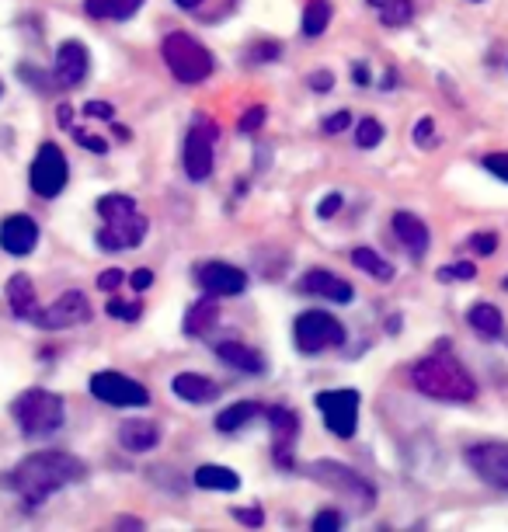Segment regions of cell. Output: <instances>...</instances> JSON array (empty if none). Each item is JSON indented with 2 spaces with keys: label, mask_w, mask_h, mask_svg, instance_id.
Returning a JSON list of instances; mask_svg holds the SVG:
<instances>
[{
  "label": "cell",
  "mask_w": 508,
  "mask_h": 532,
  "mask_svg": "<svg viewBox=\"0 0 508 532\" xmlns=\"http://www.w3.org/2000/svg\"><path fill=\"white\" fill-rule=\"evenodd\" d=\"M195 484L202 487V491H237L241 487V477H237V470H227V466H199L195 470Z\"/></svg>",
  "instance_id": "28"
},
{
  "label": "cell",
  "mask_w": 508,
  "mask_h": 532,
  "mask_svg": "<svg viewBox=\"0 0 508 532\" xmlns=\"http://www.w3.org/2000/svg\"><path fill=\"white\" fill-rule=\"evenodd\" d=\"M129 282H133L136 293H147V289L154 286V272H150V268H140V272L129 275Z\"/></svg>",
  "instance_id": "49"
},
{
  "label": "cell",
  "mask_w": 508,
  "mask_h": 532,
  "mask_svg": "<svg viewBox=\"0 0 508 532\" xmlns=\"http://www.w3.org/2000/svg\"><path fill=\"white\" fill-rule=\"evenodd\" d=\"M67 178H70V164H67V157H63V150L56 147V143H42L32 167H28L32 192L39 195V199H56V195L67 188Z\"/></svg>",
  "instance_id": "7"
},
{
  "label": "cell",
  "mask_w": 508,
  "mask_h": 532,
  "mask_svg": "<svg viewBox=\"0 0 508 532\" xmlns=\"http://www.w3.org/2000/svg\"><path fill=\"white\" fill-rule=\"evenodd\" d=\"M348 126H352V112H345V108H341V112H331L328 119H324V133L328 136L345 133Z\"/></svg>",
  "instance_id": "38"
},
{
  "label": "cell",
  "mask_w": 508,
  "mask_h": 532,
  "mask_svg": "<svg viewBox=\"0 0 508 532\" xmlns=\"http://www.w3.org/2000/svg\"><path fill=\"white\" fill-rule=\"evenodd\" d=\"M213 136L216 129L206 122V115H199L185 140V174L192 181H206L213 174Z\"/></svg>",
  "instance_id": "12"
},
{
  "label": "cell",
  "mask_w": 508,
  "mask_h": 532,
  "mask_svg": "<svg viewBox=\"0 0 508 532\" xmlns=\"http://www.w3.org/2000/svg\"><path fill=\"white\" fill-rule=\"evenodd\" d=\"M87 317H91V303H87V296L77 293V289H70V293L60 296V300H53L49 306H42V310H35L32 320L42 327V331H67V327L84 324Z\"/></svg>",
  "instance_id": "10"
},
{
  "label": "cell",
  "mask_w": 508,
  "mask_h": 532,
  "mask_svg": "<svg viewBox=\"0 0 508 532\" xmlns=\"http://www.w3.org/2000/svg\"><path fill=\"white\" fill-rule=\"evenodd\" d=\"M119 442H122V449H129V453H150V449L161 442V425H157V421H140V418L122 421Z\"/></svg>",
  "instance_id": "21"
},
{
  "label": "cell",
  "mask_w": 508,
  "mask_h": 532,
  "mask_svg": "<svg viewBox=\"0 0 508 532\" xmlns=\"http://www.w3.org/2000/svg\"><path fill=\"white\" fill-rule=\"evenodd\" d=\"M341 202H345V199H341L338 192L324 195V202H321V206H317V216H321V220H331V216H335L338 209H341Z\"/></svg>",
  "instance_id": "46"
},
{
  "label": "cell",
  "mask_w": 508,
  "mask_h": 532,
  "mask_svg": "<svg viewBox=\"0 0 508 532\" xmlns=\"http://www.w3.org/2000/svg\"><path fill=\"white\" fill-rule=\"evenodd\" d=\"M91 393L108 407H147L150 404V390L143 383L129 380L122 373H94L91 376Z\"/></svg>",
  "instance_id": "9"
},
{
  "label": "cell",
  "mask_w": 508,
  "mask_h": 532,
  "mask_svg": "<svg viewBox=\"0 0 508 532\" xmlns=\"http://www.w3.org/2000/svg\"><path fill=\"white\" fill-rule=\"evenodd\" d=\"M484 167H488L495 178L508 181V153H488V157H484Z\"/></svg>",
  "instance_id": "41"
},
{
  "label": "cell",
  "mask_w": 508,
  "mask_h": 532,
  "mask_svg": "<svg viewBox=\"0 0 508 532\" xmlns=\"http://www.w3.org/2000/svg\"><path fill=\"white\" fill-rule=\"evenodd\" d=\"M74 136H77V143H81L84 150H91V153H108V143L101 140V136H87V133H81V129H74Z\"/></svg>",
  "instance_id": "44"
},
{
  "label": "cell",
  "mask_w": 508,
  "mask_h": 532,
  "mask_svg": "<svg viewBox=\"0 0 508 532\" xmlns=\"http://www.w3.org/2000/svg\"><path fill=\"white\" fill-rule=\"evenodd\" d=\"M143 7V0H84V11L98 21H129Z\"/></svg>",
  "instance_id": "26"
},
{
  "label": "cell",
  "mask_w": 508,
  "mask_h": 532,
  "mask_svg": "<svg viewBox=\"0 0 508 532\" xmlns=\"http://www.w3.org/2000/svg\"><path fill=\"white\" fill-rule=\"evenodd\" d=\"M310 91H317V94H328L331 87H335V77L328 74V70H317V74H310Z\"/></svg>",
  "instance_id": "45"
},
{
  "label": "cell",
  "mask_w": 508,
  "mask_h": 532,
  "mask_svg": "<svg viewBox=\"0 0 508 532\" xmlns=\"http://www.w3.org/2000/svg\"><path fill=\"white\" fill-rule=\"evenodd\" d=\"M84 477H87V466L77 456L60 453V449H46V453L21 459L18 470L11 473V484L28 508H39L56 491H63L67 484H77Z\"/></svg>",
  "instance_id": "1"
},
{
  "label": "cell",
  "mask_w": 508,
  "mask_h": 532,
  "mask_svg": "<svg viewBox=\"0 0 508 532\" xmlns=\"http://www.w3.org/2000/svg\"><path fill=\"white\" fill-rule=\"evenodd\" d=\"M352 77H355V84H369V67H362V63H355Z\"/></svg>",
  "instance_id": "51"
},
{
  "label": "cell",
  "mask_w": 508,
  "mask_h": 532,
  "mask_svg": "<svg viewBox=\"0 0 508 532\" xmlns=\"http://www.w3.org/2000/svg\"><path fill=\"white\" fill-rule=\"evenodd\" d=\"M467 463L484 484L508 491V446L505 442H481L467 449Z\"/></svg>",
  "instance_id": "11"
},
{
  "label": "cell",
  "mask_w": 508,
  "mask_h": 532,
  "mask_svg": "<svg viewBox=\"0 0 508 532\" xmlns=\"http://www.w3.org/2000/svg\"><path fill=\"white\" fill-rule=\"evenodd\" d=\"M328 25H331V4L328 0H310L303 7V35L307 39H321L328 32Z\"/></svg>",
  "instance_id": "31"
},
{
  "label": "cell",
  "mask_w": 508,
  "mask_h": 532,
  "mask_svg": "<svg viewBox=\"0 0 508 532\" xmlns=\"http://www.w3.org/2000/svg\"><path fill=\"white\" fill-rule=\"evenodd\" d=\"M355 143H359L362 150H376L383 143V126L380 119H373V115H366V119H359V129H355Z\"/></svg>",
  "instance_id": "33"
},
{
  "label": "cell",
  "mask_w": 508,
  "mask_h": 532,
  "mask_svg": "<svg viewBox=\"0 0 508 532\" xmlns=\"http://www.w3.org/2000/svg\"><path fill=\"white\" fill-rule=\"evenodd\" d=\"M495 247H498V237L491 230L474 233V237H470V251H474L477 258H488V254H495Z\"/></svg>",
  "instance_id": "34"
},
{
  "label": "cell",
  "mask_w": 508,
  "mask_h": 532,
  "mask_svg": "<svg viewBox=\"0 0 508 532\" xmlns=\"http://www.w3.org/2000/svg\"><path fill=\"white\" fill-rule=\"evenodd\" d=\"M14 421L21 425V432L32 435V439H46L67 418V407H63V397L53 390H25L18 400H14Z\"/></svg>",
  "instance_id": "3"
},
{
  "label": "cell",
  "mask_w": 508,
  "mask_h": 532,
  "mask_svg": "<svg viewBox=\"0 0 508 532\" xmlns=\"http://www.w3.org/2000/svg\"><path fill=\"white\" fill-rule=\"evenodd\" d=\"M307 473H310V477H314L321 487L335 491L338 498L355 501L359 508H373V501H376L373 484H369L366 477H359V473H355L352 466L335 463V459H314V463L307 466Z\"/></svg>",
  "instance_id": "5"
},
{
  "label": "cell",
  "mask_w": 508,
  "mask_h": 532,
  "mask_svg": "<svg viewBox=\"0 0 508 532\" xmlns=\"http://www.w3.org/2000/svg\"><path fill=\"white\" fill-rule=\"evenodd\" d=\"M98 213H101V220H122V216L136 213V199L133 195H101Z\"/></svg>",
  "instance_id": "32"
},
{
  "label": "cell",
  "mask_w": 508,
  "mask_h": 532,
  "mask_svg": "<svg viewBox=\"0 0 508 532\" xmlns=\"http://www.w3.org/2000/svg\"><path fill=\"white\" fill-rule=\"evenodd\" d=\"M161 56L181 84H202V80L213 74V67H216L213 53H209L199 39H192L188 32H168L164 35Z\"/></svg>",
  "instance_id": "4"
},
{
  "label": "cell",
  "mask_w": 508,
  "mask_h": 532,
  "mask_svg": "<svg viewBox=\"0 0 508 532\" xmlns=\"http://www.w3.org/2000/svg\"><path fill=\"white\" fill-rule=\"evenodd\" d=\"M171 386H174V397H181L185 404H213L220 397V386L199 373H178Z\"/></svg>",
  "instance_id": "22"
},
{
  "label": "cell",
  "mask_w": 508,
  "mask_h": 532,
  "mask_svg": "<svg viewBox=\"0 0 508 532\" xmlns=\"http://www.w3.org/2000/svg\"><path fill=\"white\" fill-rule=\"evenodd\" d=\"M147 230V216H140V209H136L122 220H105V230H98V247L101 251H129V247L143 244Z\"/></svg>",
  "instance_id": "14"
},
{
  "label": "cell",
  "mask_w": 508,
  "mask_h": 532,
  "mask_svg": "<svg viewBox=\"0 0 508 532\" xmlns=\"http://www.w3.org/2000/svg\"><path fill=\"white\" fill-rule=\"evenodd\" d=\"M258 414H261V407L254 404V400H241V404H230L216 414V428H220L223 435H230V432H237V428L248 425V421L258 418Z\"/></svg>",
  "instance_id": "29"
},
{
  "label": "cell",
  "mask_w": 508,
  "mask_h": 532,
  "mask_svg": "<svg viewBox=\"0 0 508 532\" xmlns=\"http://www.w3.org/2000/svg\"><path fill=\"white\" fill-rule=\"evenodd\" d=\"M390 230H394V237L401 240L404 251H408L411 258H422V254H428L432 233H428L425 220H418L415 213H394L390 216Z\"/></svg>",
  "instance_id": "19"
},
{
  "label": "cell",
  "mask_w": 508,
  "mask_h": 532,
  "mask_svg": "<svg viewBox=\"0 0 508 532\" xmlns=\"http://www.w3.org/2000/svg\"><path fill=\"white\" fill-rule=\"evenodd\" d=\"M84 115H87V119H105V122H115V108L108 105V101H87V105H84Z\"/></svg>",
  "instance_id": "40"
},
{
  "label": "cell",
  "mask_w": 508,
  "mask_h": 532,
  "mask_svg": "<svg viewBox=\"0 0 508 532\" xmlns=\"http://www.w3.org/2000/svg\"><path fill=\"white\" fill-rule=\"evenodd\" d=\"M415 143H418V147H425V150H432V147H435V136H432V119H428V115H425V119H422V122H418V126H415Z\"/></svg>",
  "instance_id": "43"
},
{
  "label": "cell",
  "mask_w": 508,
  "mask_h": 532,
  "mask_svg": "<svg viewBox=\"0 0 508 532\" xmlns=\"http://www.w3.org/2000/svg\"><path fill=\"white\" fill-rule=\"evenodd\" d=\"M317 407H321V418L331 435L352 439L355 428H359V390H348V386L345 390H321Z\"/></svg>",
  "instance_id": "8"
},
{
  "label": "cell",
  "mask_w": 508,
  "mask_h": 532,
  "mask_svg": "<svg viewBox=\"0 0 508 532\" xmlns=\"http://www.w3.org/2000/svg\"><path fill=\"white\" fill-rule=\"evenodd\" d=\"M474 275H477V265H474V261H460V265L439 268V282H453V279H474Z\"/></svg>",
  "instance_id": "35"
},
{
  "label": "cell",
  "mask_w": 508,
  "mask_h": 532,
  "mask_svg": "<svg viewBox=\"0 0 508 532\" xmlns=\"http://www.w3.org/2000/svg\"><path fill=\"white\" fill-rule=\"evenodd\" d=\"M35 244H39V223H35L32 216L14 213L0 223V247H4L7 254L25 258V254L35 251Z\"/></svg>",
  "instance_id": "16"
},
{
  "label": "cell",
  "mask_w": 508,
  "mask_h": 532,
  "mask_svg": "<svg viewBox=\"0 0 508 532\" xmlns=\"http://www.w3.org/2000/svg\"><path fill=\"white\" fill-rule=\"evenodd\" d=\"M467 324L474 327L477 334H484V338H502V331H505V317L495 303H474L467 313Z\"/></svg>",
  "instance_id": "25"
},
{
  "label": "cell",
  "mask_w": 508,
  "mask_h": 532,
  "mask_svg": "<svg viewBox=\"0 0 508 532\" xmlns=\"http://www.w3.org/2000/svg\"><path fill=\"white\" fill-rule=\"evenodd\" d=\"M293 338L303 355H321L345 341V327H341V320L331 317V313L310 310V313H300V317H296Z\"/></svg>",
  "instance_id": "6"
},
{
  "label": "cell",
  "mask_w": 508,
  "mask_h": 532,
  "mask_svg": "<svg viewBox=\"0 0 508 532\" xmlns=\"http://www.w3.org/2000/svg\"><path fill=\"white\" fill-rule=\"evenodd\" d=\"M265 115H268V108L265 105H254V108H248V112L241 115V133H254V129H261V122H265Z\"/></svg>",
  "instance_id": "37"
},
{
  "label": "cell",
  "mask_w": 508,
  "mask_h": 532,
  "mask_svg": "<svg viewBox=\"0 0 508 532\" xmlns=\"http://www.w3.org/2000/svg\"><path fill=\"white\" fill-rule=\"evenodd\" d=\"M366 4L387 28H404L415 18V0H366Z\"/></svg>",
  "instance_id": "27"
},
{
  "label": "cell",
  "mask_w": 508,
  "mask_h": 532,
  "mask_svg": "<svg viewBox=\"0 0 508 532\" xmlns=\"http://www.w3.org/2000/svg\"><path fill=\"white\" fill-rule=\"evenodd\" d=\"M411 383L432 400L442 404H470L477 397V383L474 376L463 369V362H456L453 355L435 352L425 355L411 366Z\"/></svg>",
  "instance_id": "2"
},
{
  "label": "cell",
  "mask_w": 508,
  "mask_h": 532,
  "mask_svg": "<svg viewBox=\"0 0 508 532\" xmlns=\"http://www.w3.org/2000/svg\"><path fill=\"white\" fill-rule=\"evenodd\" d=\"M300 289L310 296H321V300H331V303H352V296H355L352 282H345L341 275L328 272V268H310V272H303Z\"/></svg>",
  "instance_id": "17"
},
{
  "label": "cell",
  "mask_w": 508,
  "mask_h": 532,
  "mask_svg": "<svg viewBox=\"0 0 508 532\" xmlns=\"http://www.w3.org/2000/svg\"><path fill=\"white\" fill-rule=\"evenodd\" d=\"M56 122H60L63 129H74V108H70V105L56 108Z\"/></svg>",
  "instance_id": "50"
},
{
  "label": "cell",
  "mask_w": 508,
  "mask_h": 532,
  "mask_svg": "<svg viewBox=\"0 0 508 532\" xmlns=\"http://www.w3.org/2000/svg\"><path fill=\"white\" fill-rule=\"evenodd\" d=\"M248 60H254V63H272V60H279V46H275V42H258L254 49H248Z\"/></svg>",
  "instance_id": "39"
},
{
  "label": "cell",
  "mask_w": 508,
  "mask_h": 532,
  "mask_svg": "<svg viewBox=\"0 0 508 532\" xmlns=\"http://www.w3.org/2000/svg\"><path fill=\"white\" fill-rule=\"evenodd\" d=\"M216 320H220V306H216V296H206V300H199V303L188 306L181 331H185L188 338H206V334L216 327Z\"/></svg>",
  "instance_id": "23"
},
{
  "label": "cell",
  "mask_w": 508,
  "mask_h": 532,
  "mask_svg": "<svg viewBox=\"0 0 508 532\" xmlns=\"http://www.w3.org/2000/svg\"><path fill=\"white\" fill-rule=\"evenodd\" d=\"M87 67H91V56H87V49L77 39L63 42V46L56 49L53 74H56V80H60L63 87H77V84H81V80L87 77Z\"/></svg>",
  "instance_id": "18"
},
{
  "label": "cell",
  "mask_w": 508,
  "mask_h": 532,
  "mask_svg": "<svg viewBox=\"0 0 508 532\" xmlns=\"http://www.w3.org/2000/svg\"><path fill=\"white\" fill-rule=\"evenodd\" d=\"M341 526H345V519H341L338 512H321V515H317V519H314V529H317V532L341 529Z\"/></svg>",
  "instance_id": "47"
},
{
  "label": "cell",
  "mask_w": 508,
  "mask_h": 532,
  "mask_svg": "<svg viewBox=\"0 0 508 532\" xmlns=\"http://www.w3.org/2000/svg\"><path fill=\"white\" fill-rule=\"evenodd\" d=\"M216 359L227 362L230 369H241V373H248V376L265 373V355L254 352L244 341H220V345H216Z\"/></svg>",
  "instance_id": "20"
},
{
  "label": "cell",
  "mask_w": 508,
  "mask_h": 532,
  "mask_svg": "<svg viewBox=\"0 0 508 532\" xmlns=\"http://www.w3.org/2000/svg\"><path fill=\"white\" fill-rule=\"evenodd\" d=\"M108 317L140 320V317H143V306H140V303H126V300H112V303H108Z\"/></svg>",
  "instance_id": "36"
},
{
  "label": "cell",
  "mask_w": 508,
  "mask_h": 532,
  "mask_svg": "<svg viewBox=\"0 0 508 532\" xmlns=\"http://www.w3.org/2000/svg\"><path fill=\"white\" fill-rule=\"evenodd\" d=\"M268 425H272V456L282 470H293L296 439H300V418L289 407H268Z\"/></svg>",
  "instance_id": "13"
},
{
  "label": "cell",
  "mask_w": 508,
  "mask_h": 532,
  "mask_svg": "<svg viewBox=\"0 0 508 532\" xmlns=\"http://www.w3.org/2000/svg\"><path fill=\"white\" fill-rule=\"evenodd\" d=\"M234 519L244 522V526H261L265 515H261V508H234Z\"/></svg>",
  "instance_id": "48"
},
{
  "label": "cell",
  "mask_w": 508,
  "mask_h": 532,
  "mask_svg": "<svg viewBox=\"0 0 508 532\" xmlns=\"http://www.w3.org/2000/svg\"><path fill=\"white\" fill-rule=\"evenodd\" d=\"M7 303H11L14 317H21V320H32V317H35V310H39V303H35L32 279H28L25 272L11 275V282H7Z\"/></svg>",
  "instance_id": "24"
},
{
  "label": "cell",
  "mask_w": 508,
  "mask_h": 532,
  "mask_svg": "<svg viewBox=\"0 0 508 532\" xmlns=\"http://www.w3.org/2000/svg\"><path fill=\"white\" fill-rule=\"evenodd\" d=\"M174 4H178V7H181V11H195V7H199V4H202V0H174Z\"/></svg>",
  "instance_id": "52"
},
{
  "label": "cell",
  "mask_w": 508,
  "mask_h": 532,
  "mask_svg": "<svg viewBox=\"0 0 508 532\" xmlns=\"http://www.w3.org/2000/svg\"><path fill=\"white\" fill-rule=\"evenodd\" d=\"M195 279L209 296H241L248 289V275L227 261H206V265H199Z\"/></svg>",
  "instance_id": "15"
},
{
  "label": "cell",
  "mask_w": 508,
  "mask_h": 532,
  "mask_svg": "<svg viewBox=\"0 0 508 532\" xmlns=\"http://www.w3.org/2000/svg\"><path fill=\"white\" fill-rule=\"evenodd\" d=\"M352 265L359 268V272H366V275H373V279H380V282L394 279V265H390L387 258H380L373 247H355V251H352Z\"/></svg>",
  "instance_id": "30"
},
{
  "label": "cell",
  "mask_w": 508,
  "mask_h": 532,
  "mask_svg": "<svg viewBox=\"0 0 508 532\" xmlns=\"http://www.w3.org/2000/svg\"><path fill=\"white\" fill-rule=\"evenodd\" d=\"M505 289H508V279H505Z\"/></svg>",
  "instance_id": "53"
},
{
  "label": "cell",
  "mask_w": 508,
  "mask_h": 532,
  "mask_svg": "<svg viewBox=\"0 0 508 532\" xmlns=\"http://www.w3.org/2000/svg\"><path fill=\"white\" fill-rule=\"evenodd\" d=\"M122 282H126V275H122L119 268H105V272L98 275V289H105V293H115Z\"/></svg>",
  "instance_id": "42"
}]
</instances>
